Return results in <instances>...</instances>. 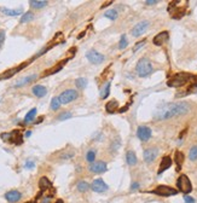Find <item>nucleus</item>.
I'll use <instances>...</instances> for the list:
<instances>
[{
  "label": "nucleus",
  "instance_id": "dca6fc26",
  "mask_svg": "<svg viewBox=\"0 0 197 203\" xmlns=\"http://www.w3.org/2000/svg\"><path fill=\"white\" fill-rule=\"evenodd\" d=\"M36 79H38V75H36V74H32V75L24 76V77L20 79V80L15 83V87H22V86H25V85H28V83L35 81Z\"/></svg>",
  "mask_w": 197,
  "mask_h": 203
},
{
  "label": "nucleus",
  "instance_id": "cd10ccee",
  "mask_svg": "<svg viewBox=\"0 0 197 203\" xmlns=\"http://www.w3.org/2000/svg\"><path fill=\"white\" fill-rule=\"evenodd\" d=\"M75 86H76L77 88H80V90H84V88L87 86V79H85V77H79V79H76V80H75Z\"/></svg>",
  "mask_w": 197,
  "mask_h": 203
},
{
  "label": "nucleus",
  "instance_id": "a878e982",
  "mask_svg": "<svg viewBox=\"0 0 197 203\" xmlns=\"http://www.w3.org/2000/svg\"><path fill=\"white\" fill-rule=\"evenodd\" d=\"M76 187H77V190H79L80 192H86V191H88V190H90L91 185H90L87 181H85V180H81V181H79V183H77Z\"/></svg>",
  "mask_w": 197,
  "mask_h": 203
},
{
  "label": "nucleus",
  "instance_id": "f8f14e48",
  "mask_svg": "<svg viewBox=\"0 0 197 203\" xmlns=\"http://www.w3.org/2000/svg\"><path fill=\"white\" fill-rule=\"evenodd\" d=\"M27 64H28V63H23V64H21L20 67H16V68H12V69H9V70L1 73V74H0V80H7V79L12 77L16 73H18V72L22 70L24 67H27Z\"/></svg>",
  "mask_w": 197,
  "mask_h": 203
},
{
  "label": "nucleus",
  "instance_id": "6e6552de",
  "mask_svg": "<svg viewBox=\"0 0 197 203\" xmlns=\"http://www.w3.org/2000/svg\"><path fill=\"white\" fill-rule=\"evenodd\" d=\"M149 24H150V23H149V21H142V22L137 23V24L132 28V30H131L132 35H133V36H136V38H138V36L143 35V34L147 31V29L149 28Z\"/></svg>",
  "mask_w": 197,
  "mask_h": 203
},
{
  "label": "nucleus",
  "instance_id": "5701e85b",
  "mask_svg": "<svg viewBox=\"0 0 197 203\" xmlns=\"http://www.w3.org/2000/svg\"><path fill=\"white\" fill-rule=\"evenodd\" d=\"M174 161L177 163V172H179L181 166H183V162H184V153L181 151H177L175 156H174Z\"/></svg>",
  "mask_w": 197,
  "mask_h": 203
},
{
  "label": "nucleus",
  "instance_id": "4c0bfd02",
  "mask_svg": "<svg viewBox=\"0 0 197 203\" xmlns=\"http://www.w3.org/2000/svg\"><path fill=\"white\" fill-rule=\"evenodd\" d=\"M24 167L27 169H32V168H34L35 167V162L34 161H32V160H28L27 162H25Z\"/></svg>",
  "mask_w": 197,
  "mask_h": 203
},
{
  "label": "nucleus",
  "instance_id": "4468645a",
  "mask_svg": "<svg viewBox=\"0 0 197 203\" xmlns=\"http://www.w3.org/2000/svg\"><path fill=\"white\" fill-rule=\"evenodd\" d=\"M157 149H155V148H150V149H147L144 153H143V157H144V161L147 162V163H151V162H154L155 161V158L157 157Z\"/></svg>",
  "mask_w": 197,
  "mask_h": 203
},
{
  "label": "nucleus",
  "instance_id": "bb28decb",
  "mask_svg": "<svg viewBox=\"0 0 197 203\" xmlns=\"http://www.w3.org/2000/svg\"><path fill=\"white\" fill-rule=\"evenodd\" d=\"M33 20H34V13L32 11H27L21 17V23H28V22H30Z\"/></svg>",
  "mask_w": 197,
  "mask_h": 203
},
{
  "label": "nucleus",
  "instance_id": "393cba45",
  "mask_svg": "<svg viewBox=\"0 0 197 203\" xmlns=\"http://www.w3.org/2000/svg\"><path fill=\"white\" fill-rule=\"evenodd\" d=\"M105 109H106V111L108 113H115L117 109H119V103L116 101H110L106 103V105H105Z\"/></svg>",
  "mask_w": 197,
  "mask_h": 203
},
{
  "label": "nucleus",
  "instance_id": "79ce46f5",
  "mask_svg": "<svg viewBox=\"0 0 197 203\" xmlns=\"http://www.w3.org/2000/svg\"><path fill=\"white\" fill-rule=\"evenodd\" d=\"M145 4L147 5H155V4H157V0H147Z\"/></svg>",
  "mask_w": 197,
  "mask_h": 203
},
{
  "label": "nucleus",
  "instance_id": "f257e3e1",
  "mask_svg": "<svg viewBox=\"0 0 197 203\" xmlns=\"http://www.w3.org/2000/svg\"><path fill=\"white\" fill-rule=\"evenodd\" d=\"M190 106L188 103H178V104H169L163 106L161 110H158L155 114V119L156 120H167V119H172L179 115H185L186 113H189Z\"/></svg>",
  "mask_w": 197,
  "mask_h": 203
},
{
  "label": "nucleus",
  "instance_id": "412c9836",
  "mask_svg": "<svg viewBox=\"0 0 197 203\" xmlns=\"http://www.w3.org/2000/svg\"><path fill=\"white\" fill-rule=\"evenodd\" d=\"M126 161H127V164H128V166H136L137 162H138V158H137L136 152L132 151V150L127 151V153H126Z\"/></svg>",
  "mask_w": 197,
  "mask_h": 203
},
{
  "label": "nucleus",
  "instance_id": "a19ab883",
  "mask_svg": "<svg viewBox=\"0 0 197 203\" xmlns=\"http://www.w3.org/2000/svg\"><path fill=\"white\" fill-rule=\"evenodd\" d=\"M184 201H185V203H195V198L186 195V196H184Z\"/></svg>",
  "mask_w": 197,
  "mask_h": 203
},
{
  "label": "nucleus",
  "instance_id": "423d86ee",
  "mask_svg": "<svg viewBox=\"0 0 197 203\" xmlns=\"http://www.w3.org/2000/svg\"><path fill=\"white\" fill-rule=\"evenodd\" d=\"M77 97H79L77 91H75V90H65L64 92L61 93L59 101H61L62 104H69L73 101H75Z\"/></svg>",
  "mask_w": 197,
  "mask_h": 203
},
{
  "label": "nucleus",
  "instance_id": "de8ad7c7",
  "mask_svg": "<svg viewBox=\"0 0 197 203\" xmlns=\"http://www.w3.org/2000/svg\"><path fill=\"white\" fill-rule=\"evenodd\" d=\"M25 203H34V202H25Z\"/></svg>",
  "mask_w": 197,
  "mask_h": 203
},
{
  "label": "nucleus",
  "instance_id": "473e14b6",
  "mask_svg": "<svg viewBox=\"0 0 197 203\" xmlns=\"http://www.w3.org/2000/svg\"><path fill=\"white\" fill-rule=\"evenodd\" d=\"M86 160L88 163H93V161L96 160V151L95 150H88L87 153H86Z\"/></svg>",
  "mask_w": 197,
  "mask_h": 203
},
{
  "label": "nucleus",
  "instance_id": "a211bd4d",
  "mask_svg": "<svg viewBox=\"0 0 197 203\" xmlns=\"http://www.w3.org/2000/svg\"><path fill=\"white\" fill-rule=\"evenodd\" d=\"M0 11H1L4 15H6V16L15 17V16H20L23 10H22V7H20V9H6V7H1Z\"/></svg>",
  "mask_w": 197,
  "mask_h": 203
},
{
  "label": "nucleus",
  "instance_id": "9b49d317",
  "mask_svg": "<svg viewBox=\"0 0 197 203\" xmlns=\"http://www.w3.org/2000/svg\"><path fill=\"white\" fill-rule=\"evenodd\" d=\"M151 129L147 126H139L137 129V137L142 140V142H148L149 139L151 138Z\"/></svg>",
  "mask_w": 197,
  "mask_h": 203
},
{
  "label": "nucleus",
  "instance_id": "20e7f679",
  "mask_svg": "<svg viewBox=\"0 0 197 203\" xmlns=\"http://www.w3.org/2000/svg\"><path fill=\"white\" fill-rule=\"evenodd\" d=\"M177 186H178V190H180L181 192H184L185 195L190 194L192 191V184L190 181V179L188 175L185 174H181L180 177L178 178L177 180Z\"/></svg>",
  "mask_w": 197,
  "mask_h": 203
},
{
  "label": "nucleus",
  "instance_id": "b1692460",
  "mask_svg": "<svg viewBox=\"0 0 197 203\" xmlns=\"http://www.w3.org/2000/svg\"><path fill=\"white\" fill-rule=\"evenodd\" d=\"M29 5L34 9H43L47 5V1L46 0H30L29 1Z\"/></svg>",
  "mask_w": 197,
  "mask_h": 203
},
{
  "label": "nucleus",
  "instance_id": "37998d69",
  "mask_svg": "<svg viewBox=\"0 0 197 203\" xmlns=\"http://www.w3.org/2000/svg\"><path fill=\"white\" fill-rule=\"evenodd\" d=\"M139 187V184L138 183H133L132 185H131V190H136V189H138Z\"/></svg>",
  "mask_w": 197,
  "mask_h": 203
},
{
  "label": "nucleus",
  "instance_id": "a18cd8bd",
  "mask_svg": "<svg viewBox=\"0 0 197 203\" xmlns=\"http://www.w3.org/2000/svg\"><path fill=\"white\" fill-rule=\"evenodd\" d=\"M110 4H113V1H106V2H104V4L102 5V9H103V7H106V6L110 5Z\"/></svg>",
  "mask_w": 197,
  "mask_h": 203
},
{
  "label": "nucleus",
  "instance_id": "f704fd0d",
  "mask_svg": "<svg viewBox=\"0 0 197 203\" xmlns=\"http://www.w3.org/2000/svg\"><path fill=\"white\" fill-rule=\"evenodd\" d=\"M0 138L6 142V143H11V139H12V132H9V133H1L0 134Z\"/></svg>",
  "mask_w": 197,
  "mask_h": 203
},
{
  "label": "nucleus",
  "instance_id": "9d476101",
  "mask_svg": "<svg viewBox=\"0 0 197 203\" xmlns=\"http://www.w3.org/2000/svg\"><path fill=\"white\" fill-rule=\"evenodd\" d=\"M91 189L92 191L97 192V194H103V192H106V190L109 189L108 185L105 184V181L103 179H95L93 183L91 184Z\"/></svg>",
  "mask_w": 197,
  "mask_h": 203
},
{
  "label": "nucleus",
  "instance_id": "aec40b11",
  "mask_svg": "<svg viewBox=\"0 0 197 203\" xmlns=\"http://www.w3.org/2000/svg\"><path fill=\"white\" fill-rule=\"evenodd\" d=\"M67 62H68V59H65V61H63V62L58 63V64H57L56 67H53V68H50V69H47L46 72H44V74H43V76L52 75V74H56V73H58L59 70H62V68H63L64 63H67Z\"/></svg>",
  "mask_w": 197,
  "mask_h": 203
},
{
  "label": "nucleus",
  "instance_id": "c85d7f7f",
  "mask_svg": "<svg viewBox=\"0 0 197 203\" xmlns=\"http://www.w3.org/2000/svg\"><path fill=\"white\" fill-rule=\"evenodd\" d=\"M35 115H36V108H33V109H30V110L28 111V114L25 115V117H24V122H25V124H29L30 121H33V119L35 117Z\"/></svg>",
  "mask_w": 197,
  "mask_h": 203
},
{
  "label": "nucleus",
  "instance_id": "49530a36",
  "mask_svg": "<svg viewBox=\"0 0 197 203\" xmlns=\"http://www.w3.org/2000/svg\"><path fill=\"white\" fill-rule=\"evenodd\" d=\"M30 134H32V131H27V133H25V137H30Z\"/></svg>",
  "mask_w": 197,
  "mask_h": 203
},
{
  "label": "nucleus",
  "instance_id": "7ed1b4c3",
  "mask_svg": "<svg viewBox=\"0 0 197 203\" xmlns=\"http://www.w3.org/2000/svg\"><path fill=\"white\" fill-rule=\"evenodd\" d=\"M192 76L190 74H186V73H179V74H175L172 79L168 80V86L169 87H180L183 85H185Z\"/></svg>",
  "mask_w": 197,
  "mask_h": 203
},
{
  "label": "nucleus",
  "instance_id": "c9c22d12",
  "mask_svg": "<svg viewBox=\"0 0 197 203\" xmlns=\"http://www.w3.org/2000/svg\"><path fill=\"white\" fill-rule=\"evenodd\" d=\"M127 45H128L127 38H126V35H122L121 39H120V42H119V49H120V50H125V49L127 47Z\"/></svg>",
  "mask_w": 197,
  "mask_h": 203
},
{
  "label": "nucleus",
  "instance_id": "72a5a7b5",
  "mask_svg": "<svg viewBox=\"0 0 197 203\" xmlns=\"http://www.w3.org/2000/svg\"><path fill=\"white\" fill-rule=\"evenodd\" d=\"M189 158L191 160V161H196L197 160V146H192L191 149H190V151H189Z\"/></svg>",
  "mask_w": 197,
  "mask_h": 203
},
{
  "label": "nucleus",
  "instance_id": "2f4dec72",
  "mask_svg": "<svg viewBox=\"0 0 197 203\" xmlns=\"http://www.w3.org/2000/svg\"><path fill=\"white\" fill-rule=\"evenodd\" d=\"M104 16H105L106 18H109V20H113V21H115V20L117 18V11H116V10H114V9H111V10H108V11L104 13Z\"/></svg>",
  "mask_w": 197,
  "mask_h": 203
},
{
  "label": "nucleus",
  "instance_id": "7c9ffc66",
  "mask_svg": "<svg viewBox=\"0 0 197 203\" xmlns=\"http://www.w3.org/2000/svg\"><path fill=\"white\" fill-rule=\"evenodd\" d=\"M61 105H62V103L59 101V97H53L52 98V101H51V109L52 110H58L59 108H61Z\"/></svg>",
  "mask_w": 197,
  "mask_h": 203
},
{
  "label": "nucleus",
  "instance_id": "f03ea898",
  "mask_svg": "<svg viewBox=\"0 0 197 203\" xmlns=\"http://www.w3.org/2000/svg\"><path fill=\"white\" fill-rule=\"evenodd\" d=\"M137 74L140 77H147L152 73V64L148 58H142L137 64Z\"/></svg>",
  "mask_w": 197,
  "mask_h": 203
},
{
  "label": "nucleus",
  "instance_id": "ea45409f",
  "mask_svg": "<svg viewBox=\"0 0 197 203\" xmlns=\"http://www.w3.org/2000/svg\"><path fill=\"white\" fill-rule=\"evenodd\" d=\"M4 41H5V31H4V30H0V49H1V46L4 45Z\"/></svg>",
  "mask_w": 197,
  "mask_h": 203
},
{
  "label": "nucleus",
  "instance_id": "6ab92c4d",
  "mask_svg": "<svg viewBox=\"0 0 197 203\" xmlns=\"http://www.w3.org/2000/svg\"><path fill=\"white\" fill-rule=\"evenodd\" d=\"M32 92H33V94H34L35 97H38V98H41V97H45V96H46V93H47V90H46V87H45V86L36 85V86H34V87H33Z\"/></svg>",
  "mask_w": 197,
  "mask_h": 203
},
{
  "label": "nucleus",
  "instance_id": "0eeeda50",
  "mask_svg": "<svg viewBox=\"0 0 197 203\" xmlns=\"http://www.w3.org/2000/svg\"><path fill=\"white\" fill-rule=\"evenodd\" d=\"M86 58H87L92 64H100V63H103L104 59H105V57L96 50L88 51V52L86 53Z\"/></svg>",
  "mask_w": 197,
  "mask_h": 203
},
{
  "label": "nucleus",
  "instance_id": "58836bf2",
  "mask_svg": "<svg viewBox=\"0 0 197 203\" xmlns=\"http://www.w3.org/2000/svg\"><path fill=\"white\" fill-rule=\"evenodd\" d=\"M145 42H147L145 40H142V41L137 42V45L134 46V49H133V51H134V52H136V51H138V50H139V49H140V47H143V46H144V44H145Z\"/></svg>",
  "mask_w": 197,
  "mask_h": 203
},
{
  "label": "nucleus",
  "instance_id": "e433bc0d",
  "mask_svg": "<svg viewBox=\"0 0 197 203\" xmlns=\"http://www.w3.org/2000/svg\"><path fill=\"white\" fill-rule=\"evenodd\" d=\"M73 115H72V113H69V111H65V113H62L61 115H58V120L59 121H64V120H68V119H70Z\"/></svg>",
  "mask_w": 197,
  "mask_h": 203
},
{
  "label": "nucleus",
  "instance_id": "2eb2a0df",
  "mask_svg": "<svg viewBox=\"0 0 197 203\" xmlns=\"http://www.w3.org/2000/svg\"><path fill=\"white\" fill-rule=\"evenodd\" d=\"M168 38H169L168 31H161V33H158V34L154 38L152 42H154V45H156V46H161V45H163V44L168 40Z\"/></svg>",
  "mask_w": 197,
  "mask_h": 203
},
{
  "label": "nucleus",
  "instance_id": "1a4fd4ad",
  "mask_svg": "<svg viewBox=\"0 0 197 203\" xmlns=\"http://www.w3.org/2000/svg\"><path fill=\"white\" fill-rule=\"evenodd\" d=\"M88 169H90V172H92L95 174H102V173L108 171V166L104 161H96V162L90 164Z\"/></svg>",
  "mask_w": 197,
  "mask_h": 203
},
{
  "label": "nucleus",
  "instance_id": "c756f323",
  "mask_svg": "<svg viewBox=\"0 0 197 203\" xmlns=\"http://www.w3.org/2000/svg\"><path fill=\"white\" fill-rule=\"evenodd\" d=\"M109 93H110V82H106L105 86H104V87L102 88V91H100V98L105 99V98L109 96Z\"/></svg>",
  "mask_w": 197,
  "mask_h": 203
},
{
  "label": "nucleus",
  "instance_id": "ddd939ff",
  "mask_svg": "<svg viewBox=\"0 0 197 203\" xmlns=\"http://www.w3.org/2000/svg\"><path fill=\"white\" fill-rule=\"evenodd\" d=\"M5 198H6L7 202L16 203L22 198V194L20 191H17V190H11V191H7L5 194Z\"/></svg>",
  "mask_w": 197,
  "mask_h": 203
},
{
  "label": "nucleus",
  "instance_id": "f3484780",
  "mask_svg": "<svg viewBox=\"0 0 197 203\" xmlns=\"http://www.w3.org/2000/svg\"><path fill=\"white\" fill-rule=\"evenodd\" d=\"M172 166V158L169 156H165L161 161V164H160V168H158V174H162L165 171H167L169 167Z\"/></svg>",
  "mask_w": 197,
  "mask_h": 203
},
{
  "label": "nucleus",
  "instance_id": "4be33fe9",
  "mask_svg": "<svg viewBox=\"0 0 197 203\" xmlns=\"http://www.w3.org/2000/svg\"><path fill=\"white\" fill-rule=\"evenodd\" d=\"M39 187L41 189V191H46L47 189L52 187V183L46 177H43L40 178V180H39Z\"/></svg>",
  "mask_w": 197,
  "mask_h": 203
},
{
  "label": "nucleus",
  "instance_id": "c03bdc74",
  "mask_svg": "<svg viewBox=\"0 0 197 203\" xmlns=\"http://www.w3.org/2000/svg\"><path fill=\"white\" fill-rule=\"evenodd\" d=\"M43 120H44V116H40V117H38V119L35 120V122H34V124H36V125H38V124H40Z\"/></svg>",
  "mask_w": 197,
  "mask_h": 203
},
{
  "label": "nucleus",
  "instance_id": "39448f33",
  "mask_svg": "<svg viewBox=\"0 0 197 203\" xmlns=\"http://www.w3.org/2000/svg\"><path fill=\"white\" fill-rule=\"evenodd\" d=\"M152 194L157 195V196H162V197H169V196H174L178 194V190L173 189L171 186H167V185H160L157 186L156 189H154L151 191Z\"/></svg>",
  "mask_w": 197,
  "mask_h": 203
}]
</instances>
